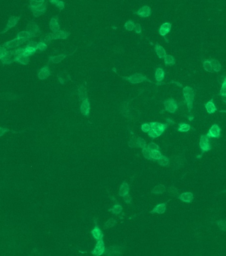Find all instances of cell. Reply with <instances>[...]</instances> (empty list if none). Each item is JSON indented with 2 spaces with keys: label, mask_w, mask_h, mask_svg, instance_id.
I'll list each match as a JSON object with an SVG mask.
<instances>
[{
  "label": "cell",
  "mask_w": 226,
  "mask_h": 256,
  "mask_svg": "<svg viewBox=\"0 0 226 256\" xmlns=\"http://www.w3.org/2000/svg\"><path fill=\"white\" fill-rule=\"evenodd\" d=\"M209 60V62H210L212 70H214L215 72L220 71L221 69V64L219 63V62L218 61V60L210 59Z\"/></svg>",
  "instance_id": "cell-29"
},
{
  "label": "cell",
  "mask_w": 226,
  "mask_h": 256,
  "mask_svg": "<svg viewBox=\"0 0 226 256\" xmlns=\"http://www.w3.org/2000/svg\"><path fill=\"white\" fill-rule=\"evenodd\" d=\"M27 42L26 40L24 39H14L11 41H8V42H6L5 43L3 44V47L6 48L7 49H14V48L17 47L18 46L21 45L23 43Z\"/></svg>",
  "instance_id": "cell-8"
},
{
  "label": "cell",
  "mask_w": 226,
  "mask_h": 256,
  "mask_svg": "<svg viewBox=\"0 0 226 256\" xmlns=\"http://www.w3.org/2000/svg\"><path fill=\"white\" fill-rule=\"evenodd\" d=\"M91 233L92 236H93L96 240H99V239L103 238L104 235L102 233V232H101V230L100 229V228L98 226H95V228L92 230Z\"/></svg>",
  "instance_id": "cell-24"
},
{
  "label": "cell",
  "mask_w": 226,
  "mask_h": 256,
  "mask_svg": "<svg viewBox=\"0 0 226 256\" xmlns=\"http://www.w3.org/2000/svg\"><path fill=\"white\" fill-rule=\"evenodd\" d=\"M8 51V50L6 48L0 45V60H2L6 56Z\"/></svg>",
  "instance_id": "cell-47"
},
{
  "label": "cell",
  "mask_w": 226,
  "mask_h": 256,
  "mask_svg": "<svg viewBox=\"0 0 226 256\" xmlns=\"http://www.w3.org/2000/svg\"><path fill=\"white\" fill-rule=\"evenodd\" d=\"M199 145L200 147V149H202V153L204 152L209 151V150H211V145L209 140V137L206 135V136L203 135L201 136V137H200Z\"/></svg>",
  "instance_id": "cell-7"
},
{
  "label": "cell",
  "mask_w": 226,
  "mask_h": 256,
  "mask_svg": "<svg viewBox=\"0 0 226 256\" xmlns=\"http://www.w3.org/2000/svg\"><path fill=\"white\" fill-rule=\"evenodd\" d=\"M105 250H106V249H105L104 242L103 238H101L99 239V240H98L95 248L94 249V250L92 251V254L94 255H101L103 254H104Z\"/></svg>",
  "instance_id": "cell-9"
},
{
  "label": "cell",
  "mask_w": 226,
  "mask_h": 256,
  "mask_svg": "<svg viewBox=\"0 0 226 256\" xmlns=\"http://www.w3.org/2000/svg\"><path fill=\"white\" fill-rule=\"evenodd\" d=\"M166 121L168 125H174L175 123L174 121L173 120H171L170 118H167Z\"/></svg>",
  "instance_id": "cell-58"
},
{
  "label": "cell",
  "mask_w": 226,
  "mask_h": 256,
  "mask_svg": "<svg viewBox=\"0 0 226 256\" xmlns=\"http://www.w3.org/2000/svg\"><path fill=\"white\" fill-rule=\"evenodd\" d=\"M37 44H38V43L35 42V41H29V42L27 43L26 46L29 47H32V48H35V49H37Z\"/></svg>",
  "instance_id": "cell-54"
},
{
  "label": "cell",
  "mask_w": 226,
  "mask_h": 256,
  "mask_svg": "<svg viewBox=\"0 0 226 256\" xmlns=\"http://www.w3.org/2000/svg\"><path fill=\"white\" fill-rule=\"evenodd\" d=\"M141 130L143 132L147 133L151 130V126L149 123H143L141 126Z\"/></svg>",
  "instance_id": "cell-50"
},
{
  "label": "cell",
  "mask_w": 226,
  "mask_h": 256,
  "mask_svg": "<svg viewBox=\"0 0 226 256\" xmlns=\"http://www.w3.org/2000/svg\"><path fill=\"white\" fill-rule=\"evenodd\" d=\"M218 226L219 228V229L223 230V231H225V228H226V224L225 220H219V221L217 222Z\"/></svg>",
  "instance_id": "cell-49"
},
{
  "label": "cell",
  "mask_w": 226,
  "mask_h": 256,
  "mask_svg": "<svg viewBox=\"0 0 226 256\" xmlns=\"http://www.w3.org/2000/svg\"><path fill=\"white\" fill-rule=\"evenodd\" d=\"M35 37V36L34 35L29 33L27 31H21V32H20V33H18L17 35V37H16V38H17V39H24V40H26L27 41H28L30 39H31V38Z\"/></svg>",
  "instance_id": "cell-22"
},
{
  "label": "cell",
  "mask_w": 226,
  "mask_h": 256,
  "mask_svg": "<svg viewBox=\"0 0 226 256\" xmlns=\"http://www.w3.org/2000/svg\"><path fill=\"white\" fill-rule=\"evenodd\" d=\"M71 35V33L69 32L59 30L56 32H54L53 33H49L45 35L43 39H41V41L47 44H49L51 42L52 40L56 39H66Z\"/></svg>",
  "instance_id": "cell-1"
},
{
  "label": "cell",
  "mask_w": 226,
  "mask_h": 256,
  "mask_svg": "<svg viewBox=\"0 0 226 256\" xmlns=\"http://www.w3.org/2000/svg\"><path fill=\"white\" fill-rule=\"evenodd\" d=\"M166 209H167V203H161L156 206L153 209V210L151 211L150 212L151 214H155V213H157L159 214H164L165 212V211H166Z\"/></svg>",
  "instance_id": "cell-21"
},
{
  "label": "cell",
  "mask_w": 226,
  "mask_h": 256,
  "mask_svg": "<svg viewBox=\"0 0 226 256\" xmlns=\"http://www.w3.org/2000/svg\"><path fill=\"white\" fill-rule=\"evenodd\" d=\"M48 45L45 43L43 42V41H40L39 43H38L37 44V49L40 50L41 51H44L47 49Z\"/></svg>",
  "instance_id": "cell-46"
},
{
  "label": "cell",
  "mask_w": 226,
  "mask_h": 256,
  "mask_svg": "<svg viewBox=\"0 0 226 256\" xmlns=\"http://www.w3.org/2000/svg\"><path fill=\"white\" fill-rule=\"evenodd\" d=\"M9 131H10V130L8 129V128L0 127V137L3 136L6 132H9Z\"/></svg>",
  "instance_id": "cell-57"
},
{
  "label": "cell",
  "mask_w": 226,
  "mask_h": 256,
  "mask_svg": "<svg viewBox=\"0 0 226 256\" xmlns=\"http://www.w3.org/2000/svg\"><path fill=\"white\" fill-rule=\"evenodd\" d=\"M221 134V130L217 124H214L210 127L208 133H207V136L208 137H214V138H219Z\"/></svg>",
  "instance_id": "cell-12"
},
{
  "label": "cell",
  "mask_w": 226,
  "mask_h": 256,
  "mask_svg": "<svg viewBox=\"0 0 226 256\" xmlns=\"http://www.w3.org/2000/svg\"><path fill=\"white\" fill-rule=\"evenodd\" d=\"M47 9V2H45L42 5H41L40 7L33 9V10H32L31 11L33 12V15L34 17H39L46 12Z\"/></svg>",
  "instance_id": "cell-16"
},
{
  "label": "cell",
  "mask_w": 226,
  "mask_h": 256,
  "mask_svg": "<svg viewBox=\"0 0 226 256\" xmlns=\"http://www.w3.org/2000/svg\"><path fill=\"white\" fill-rule=\"evenodd\" d=\"M203 69H204L206 71L210 72H213L212 66H211V64L209 60H205V61H203Z\"/></svg>",
  "instance_id": "cell-44"
},
{
  "label": "cell",
  "mask_w": 226,
  "mask_h": 256,
  "mask_svg": "<svg viewBox=\"0 0 226 256\" xmlns=\"http://www.w3.org/2000/svg\"><path fill=\"white\" fill-rule=\"evenodd\" d=\"M78 94L79 98L80 100H84V99L87 98V91L86 88L83 85H81L78 88Z\"/></svg>",
  "instance_id": "cell-28"
},
{
  "label": "cell",
  "mask_w": 226,
  "mask_h": 256,
  "mask_svg": "<svg viewBox=\"0 0 226 256\" xmlns=\"http://www.w3.org/2000/svg\"><path fill=\"white\" fill-rule=\"evenodd\" d=\"M59 1V0H49V2L50 3V4L53 5H56Z\"/></svg>",
  "instance_id": "cell-59"
},
{
  "label": "cell",
  "mask_w": 226,
  "mask_h": 256,
  "mask_svg": "<svg viewBox=\"0 0 226 256\" xmlns=\"http://www.w3.org/2000/svg\"><path fill=\"white\" fill-rule=\"evenodd\" d=\"M183 94L184 98H185L188 109V111H190L193 108V102L195 94L194 91L189 86H186L183 89Z\"/></svg>",
  "instance_id": "cell-2"
},
{
  "label": "cell",
  "mask_w": 226,
  "mask_h": 256,
  "mask_svg": "<svg viewBox=\"0 0 226 256\" xmlns=\"http://www.w3.org/2000/svg\"><path fill=\"white\" fill-rule=\"evenodd\" d=\"M17 50V54H16L14 61V62H18L20 63L23 65H27V64L29 62V57L25 56L23 54V48H20V49H16Z\"/></svg>",
  "instance_id": "cell-4"
},
{
  "label": "cell",
  "mask_w": 226,
  "mask_h": 256,
  "mask_svg": "<svg viewBox=\"0 0 226 256\" xmlns=\"http://www.w3.org/2000/svg\"><path fill=\"white\" fill-rule=\"evenodd\" d=\"M121 248L117 247V246H113V247H110L106 249V251L104 252L105 254L107 255H111L112 254H119L120 251H121Z\"/></svg>",
  "instance_id": "cell-32"
},
{
  "label": "cell",
  "mask_w": 226,
  "mask_h": 256,
  "mask_svg": "<svg viewBox=\"0 0 226 256\" xmlns=\"http://www.w3.org/2000/svg\"><path fill=\"white\" fill-rule=\"evenodd\" d=\"M220 95L223 98V100H224V102H225V96H226V78H225L224 79V82H223V84H222V86L221 88Z\"/></svg>",
  "instance_id": "cell-40"
},
{
  "label": "cell",
  "mask_w": 226,
  "mask_h": 256,
  "mask_svg": "<svg viewBox=\"0 0 226 256\" xmlns=\"http://www.w3.org/2000/svg\"><path fill=\"white\" fill-rule=\"evenodd\" d=\"M178 198H179V199H180V200H182V202L186 203H190L192 202L194 196L192 193L186 192V193H184L179 195V196H178Z\"/></svg>",
  "instance_id": "cell-19"
},
{
  "label": "cell",
  "mask_w": 226,
  "mask_h": 256,
  "mask_svg": "<svg viewBox=\"0 0 226 256\" xmlns=\"http://www.w3.org/2000/svg\"><path fill=\"white\" fill-rule=\"evenodd\" d=\"M129 186L127 183L123 182V183L121 185L119 190V195L120 197H124L125 195L129 194Z\"/></svg>",
  "instance_id": "cell-27"
},
{
  "label": "cell",
  "mask_w": 226,
  "mask_h": 256,
  "mask_svg": "<svg viewBox=\"0 0 226 256\" xmlns=\"http://www.w3.org/2000/svg\"><path fill=\"white\" fill-rule=\"evenodd\" d=\"M44 2H45V0H30L29 8L31 11H32L35 9L40 7Z\"/></svg>",
  "instance_id": "cell-23"
},
{
  "label": "cell",
  "mask_w": 226,
  "mask_h": 256,
  "mask_svg": "<svg viewBox=\"0 0 226 256\" xmlns=\"http://www.w3.org/2000/svg\"><path fill=\"white\" fill-rule=\"evenodd\" d=\"M90 101H89L88 98H86L84 100H82V104L80 105V111L84 116H88L89 114H90Z\"/></svg>",
  "instance_id": "cell-13"
},
{
  "label": "cell",
  "mask_w": 226,
  "mask_h": 256,
  "mask_svg": "<svg viewBox=\"0 0 226 256\" xmlns=\"http://www.w3.org/2000/svg\"><path fill=\"white\" fill-rule=\"evenodd\" d=\"M147 148L149 149H150L151 151H152V150H158L159 147L155 143H150L147 145Z\"/></svg>",
  "instance_id": "cell-51"
},
{
  "label": "cell",
  "mask_w": 226,
  "mask_h": 256,
  "mask_svg": "<svg viewBox=\"0 0 226 256\" xmlns=\"http://www.w3.org/2000/svg\"><path fill=\"white\" fill-rule=\"evenodd\" d=\"M166 191V188L163 184H158L155 186L153 189L152 190L151 193L153 194H163Z\"/></svg>",
  "instance_id": "cell-33"
},
{
  "label": "cell",
  "mask_w": 226,
  "mask_h": 256,
  "mask_svg": "<svg viewBox=\"0 0 226 256\" xmlns=\"http://www.w3.org/2000/svg\"><path fill=\"white\" fill-rule=\"evenodd\" d=\"M134 30H135L136 33H138V34L141 33V25H140L139 23H137L136 25H135Z\"/></svg>",
  "instance_id": "cell-55"
},
{
  "label": "cell",
  "mask_w": 226,
  "mask_h": 256,
  "mask_svg": "<svg viewBox=\"0 0 226 256\" xmlns=\"http://www.w3.org/2000/svg\"><path fill=\"white\" fill-rule=\"evenodd\" d=\"M149 124L151 126V130L153 131L158 137L161 136L162 133L164 132V130L168 127V124L161 123L158 122H151Z\"/></svg>",
  "instance_id": "cell-5"
},
{
  "label": "cell",
  "mask_w": 226,
  "mask_h": 256,
  "mask_svg": "<svg viewBox=\"0 0 226 256\" xmlns=\"http://www.w3.org/2000/svg\"><path fill=\"white\" fill-rule=\"evenodd\" d=\"M164 62L166 66H170V65H174L176 63V60H175L174 57L170 55V54H166L165 56L164 57Z\"/></svg>",
  "instance_id": "cell-34"
},
{
  "label": "cell",
  "mask_w": 226,
  "mask_h": 256,
  "mask_svg": "<svg viewBox=\"0 0 226 256\" xmlns=\"http://www.w3.org/2000/svg\"><path fill=\"white\" fill-rule=\"evenodd\" d=\"M123 197L124 201H125V202L126 203L129 204V203H131V200H132L131 199V196H130V195L129 194H127L125 195V196Z\"/></svg>",
  "instance_id": "cell-56"
},
{
  "label": "cell",
  "mask_w": 226,
  "mask_h": 256,
  "mask_svg": "<svg viewBox=\"0 0 226 256\" xmlns=\"http://www.w3.org/2000/svg\"><path fill=\"white\" fill-rule=\"evenodd\" d=\"M164 78V72L163 69L158 68L155 72V79L157 82H161Z\"/></svg>",
  "instance_id": "cell-30"
},
{
  "label": "cell",
  "mask_w": 226,
  "mask_h": 256,
  "mask_svg": "<svg viewBox=\"0 0 226 256\" xmlns=\"http://www.w3.org/2000/svg\"><path fill=\"white\" fill-rule=\"evenodd\" d=\"M27 31L31 34L34 35L35 36H37V35L41 33L40 29L38 25L35 23L34 21H31L27 25Z\"/></svg>",
  "instance_id": "cell-11"
},
{
  "label": "cell",
  "mask_w": 226,
  "mask_h": 256,
  "mask_svg": "<svg viewBox=\"0 0 226 256\" xmlns=\"http://www.w3.org/2000/svg\"><path fill=\"white\" fill-rule=\"evenodd\" d=\"M146 146L145 141L140 137H138L137 138V148H143Z\"/></svg>",
  "instance_id": "cell-48"
},
{
  "label": "cell",
  "mask_w": 226,
  "mask_h": 256,
  "mask_svg": "<svg viewBox=\"0 0 226 256\" xmlns=\"http://www.w3.org/2000/svg\"><path fill=\"white\" fill-rule=\"evenodd\" d=\"M135 14L141 17H148L151 15V9L148 5H144L135 12Z\"/></svg>",
  "instance_id": "cell-14"
},
{
  "label": "cell",
  "mask_w": 226,
  "mask_h": 256,
  "mask_svg": "<svg viewBox=\"0 0 226 256\" xmlns=\"http://www.w3.org/2000/svg\"><path fill=\"white\" fill-rule=\"evenodd\" d=\"M164 104L165 110H166L167 111H168V112L172 113V114H174L176 112L178 108H179L177 102L173 98H170L168 99V100L165 101L164 102Z\"/></svg>",
  "instance_id": "cell-6"
},
{
  "label": "cell",
  "mask_w": 226,
  "mask_h": 256,
  "mask_svg": "<svg viewBox=\"0 0 226 256\" xmlns=\"http://www.w3.org/2000/svg\"><path fill=\"white\" fill-rule=\"evenodd\" d=\"M55 5L56 6V8H58L60 9V10H62V9H65V2H64L63 1H61V0H59Z\"/></svg>",
  "instance_id": "cell-53"
},
{
  "label": "cell",
  "mask_w": 226,
  "mask_h": 256,
  "mask_svg": "<svg viewBox=\"0 0 226 256\" xmlns=\"http://www.w3.org/2000/svg\"><path fill=\"white\" fill-rule=\"evenodd\" d=\"M157 163L161 166H167L169 164V159L166 156H161L160 158L157 159Z\"/></svg>",
  "instance_id": "cell-36"
},
{
  "label": "cell",
  "mask_w": 226,
  "mask_h": 256,
  "mask_svg": "<svg viewBox=\"0 0 226 256\" xmlns=\"http://www.w3.org/2000/svg\"><path fill=\"white\" fill-rule=\"evenodd\" d=\"M162 156L161 153L158 150H152L151 151V159L154 160H157Z\"/></svg>",
  "instance_id": "cell-41"
},
{
  "label": "cell",
  "mask_w": 226,
  "mask_h": 256,
  "mask_svg": "<svg viewBox=\"0 0 226 256\" xmlns=\"http://www.w3.org/2000/svg\"><path fill=\"white\" fill-rule=\"evenodd\" d=\"M137 138L138 137L133 136L129 142V146L130 148H137Z\"/></svg>",
  "instance_id": "cell-42"
},
{
  "label": "cell",
  "mask_w": 226,
  "mask_h": 256,
  "mask_svg": "<svg viewBox=\"0 0 226 256\" xmlns=\"http://www.w3.org/2000/svg\"><path fill=\"white\" fill-rule=\"evenodd\" d=\"M76 50V49L72 53L70 54H59V55H56V56H50L49 57V61L55 63V64L60 63V62H62V60L66 58V57H67L68 56H71V55H72V54H74Z\"/></svg>",
  "instance_id": "cell-17"
},
{
  "label": "cell",
  "mask_w": 226,
  "mask_h": 256,
  "mask_svg": "<svg viewBox=\"0 0 226 256\" xmlns=\"http://www.w3.org/2000/svg\"><path fill=\"white\" fill-rule=\"evenodd\" d=\"M188 118L189 121H192L194 119V117L192 116H188Z\"/></svg>",
  "instance_id": "cell-60"
},
{
  "label": "cell",
  "mask_w": 226,
  "mask_h": 256,
  "mask_svg": "<svg viewBox=\"0 0 226 256\" xmlns=\"http://www.w3.org/2000/svg\"><path fill=\"white\" fill-rule=\"evenodd\" d=\"M123 210V207L119 205V204H116V205L113 206V207L111 209H110V211H111L113 214H119L122 212Z\"/></svg>",
  "instance_id": "cell-39"
},
{
  "label": "cell",
  "mask_w": 226,
  "mask_h": 256,
  "mask_svg": "<svg viewBox=\"0 0 226 256\" xmlns=\"http://www.w3.org/2000/svg\"><path fill=\"white\" fill-rule=\"evenodd\" d=\"M121 77H122L123 79L125 80V81H127L128 82L132 83V84H138V83H141L145 81H147L151 83L152 82L151 80H149L147 76H143L141 74H139V73H136V74L132 75L129 76H121Z\"/></svg>",
  "instance_id": "cell-3"
},
{
  "label": "cell",
  "mask_w": 226,
  "mask_h": 256,
  "mask_svg": "<svg viewBox=\"0 0 226 256\" xmlns=\"http://www.w3.org/2000/svg\"><path fill=\"white\" fill-rule=\"evenodd\" d=\"M23 54H24L25 56H29V57L31 55H33V54L35 53L37 50V49H35V48H32V47H27V46H25V47H23Z\"/></svg>",
  "instance_id": "cell-31"
},
{
  "label": "cell",
  "mask_w": 226,
  "mask_h": 256,
  "mask_svg": "<svg viewBox=\"0 0 226 256\" xmlns=\"http://www.w3.org/2000/svg\"><path fill=\"white\" fill-rule=\"evenodd\" d=\"M168 193H169L171 197L179 196V190H177V188L174 187H171L169 188V189H168Z\"/></svg>",
  "instance_id": "cell-45"
},
{
  "label": "cell",
  "mask_w": 226,
  "mask_h": 256,
  "mask_svg": "<svg viewBox=\"0 0 226 256\" xmlns=\"http://www.w3.org/2000/svg\"><path fill=\"white\" fill-rule=\"evenodd\" d=\"M49 27L50 30H51L53 33L54 32H56L59 30H60V25L59 23V17L58 16H55L53 17L51 20L50 21L49 23Z\"/></svg>",
  "instance_id": "cell-18"
},
{
  "label": "cell",
  "mask_w": 226,
  "mask_h": 256,
  "mask_svg": "<svg viewBox=\"0 0 226 256\" xmlns=\"http://www.w3.org/2000/svg\"><path fill=\"white\" fill-rule=\"evenodd\" d=\"M171 27H172L171 23H168V22L163 23L161 26L160 29H159L158 33L160 34L161 35H162V36L164 37L165 35H167L170 31Z\"/></svg>",
  "instance_id": "cell-20"
},
{
  "label": "cell",
  "mask_w": 226,
  "mask_h": 256,
  "mask_svg": "<svg viewBox=\"0 0 226 256\" xmlns=\"http://www.w3.org/2000/svg\"><path fill=\"white\" fill-rule=\"evenodd\" d=\"M66 76H65V77H64V76L61 74H58V75H57V77H58V79H59V82L61 84H65V81H66L68 80L67 78H66Z\"/></svg>",
  "instance_id": "cell-52"
},
{
  "label": "cell",
  "mask_w": 226,
  "mask_h": 256,
  "mask_svg": "<svg viewBox=\"0 0 226 256\" xmlns=\"http://www.w3.org/2000/svg\"><path fill=\"white\" fill-rule=\"evenodd\" d=\"M205 108L206 109L207 111H208V113L209 114H214V112H215L216 110H217V108H216L215 105L214 103L213 99H212L211 100H209L207 102V103L205 104Z\"/></svg>",
  "instance_id": "cell-26"
},
{
  "label": "cell",
  "mask_w": 226,
  "mask_h": 256,
  "mask_svg": "<svg viewBox=\"0 0 226 256\" xmlns=\"http://www.w3.org/2000/svg\"><path fill=\"white\" fill-rule=\"evenodd\" d=\"M50 76V70L48 65L43 66L42 69L39 70L37 74V76L40 80H45Z\"/></svg>",
  "instance_id": "cell-15"
},
{
  "label": "cell",
  "mask_w": 226,
  "mask_h": 256,
  "mask_svg": "<svg viewBox=\"0 0 226 256\" xmlns=\"http://www.w3.org/2000/svg\"><path fill=\"white\" fill-rule=\"evenodd\" d=\"M190 130V126L189 124L180 123L179 125L178 131L180 132H187Z\"/></svg>",
  "instance_id": "cell-35"
},
{
  "label": "cell",
  "mask_w": 226,
  "mask_h": 256,
  "mask_svg": "<svg viewBox=\"0 0 226 256\" xmlns=\"http://www.w3.org/2000/svg\"><path fill=\"white\" fill-rule=\"evenodd\" d=\"M125 28L128 31H133L134 29V27H135V23L134 22L131 20H129L127 21L125 24Z\"/></svg>",
  "instance_id": "cell-43"
},
{
  "label": "cell",
  "mask_w": 226,
  "mask_h": 256,
  "mask_svg": "<svg viewBox=\"0 0 226 256\" xmlns=\"http://www.w3.org/2000/svg\"><path fill=\"white\" fill-rule=\"evenodd\" d=\"M116 224V220L115 219H113V218H111L108 220L105 223V224L104 226V228L105 230L111 228H113V227Z\"/></svg>",
  "instance_id": "cell-37"
},
{
  "label": "cell",
  "mask_w": 226,
  "mask_h": 256,
  "mask_svg": "<svg viewBox=\"0 0 226 256\" xmlns=\"http://www.w3.org/2000/svg\"><path fill=\"white\" fill-rule=\"evenodd\" d=\"M155 50L156 53H157V56L160 59L164 58V57L165 56V55H166V54H167L166 50H164V48L163 47H162V46H161L160 44H158V43H157V44H155Z\"/></svg>",
  "instance_id": "cell-25"
},
{
  "label": "cell",
  "mask_w": 226,
  "mask_h": 256,
  "mask_svg": "<svg viewBox=\"0 0 226 256\" xmlns=\"http://www.w3.org/2000/svg\"><path fill=\"white\" fill-rule=\"evenodd\" d=\"M142 153L143 156L145 157V159H149V160H151V150L149 149L147 147H144V148H142Z\"/></svg>",
  "instance_id": "cell-38"
},
{
  "label": "cell",
  "mask_w": 226,
  "mask_h": 256,
  "mask_svg": "<svg viewBox=\"0 0 226 256\" xmlns=\"http://www.w3.org/2000/svg\"><path fill=\"white\" fill-rule=\"evenodd\" d=\"M20 17L11 16V17H9V19L8 24H7V25H6L5 29L3 31L0 32V34H4V33H5V32L8 31L9 29H10L14 27L15 25L17 24V23L19 22V21H20Z\"/></svg>",
  "instance_id": "cell-10"
}]
</instances>
